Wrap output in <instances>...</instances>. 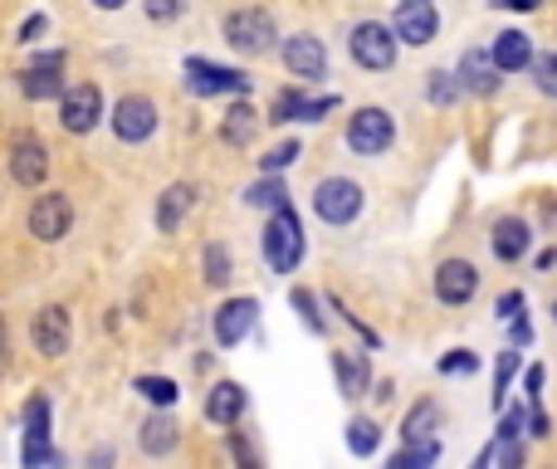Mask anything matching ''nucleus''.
I'll return each instance as SVG.
<instances>
[{"label": "nucleus", "instance_id": "f257e3e1", "mask_svg": "<svg viewBox=\"0 0 557 469\" xmlns=\"http://www.w3.org/2000/svg\"><path fill=\"white\" fill-rule=\"evenodd\" d=\"M264 259H269L274 274H293L303 264V220L293 215V205L269 211V225H264Z\"/></svg>", "mask_w": 557, "mask_h": 469}, {"label": "nucleus", "instance_id": "f03ea898", "mask_svg": "<svg viewBox=\"0 0 557 469\" xmlns=\"http://www.w3.org/2000/svg\"><path fill=\"white\" fill-rule=\"evenodd\" d=\"M396 49H401L396 29L381 25V20H357V25H352V35H347L352 64L367 68V74H387V68L396 64Z\"/></svg>", "mask_w": 557, "mask_h": 469}, {"label": "nucleus", "instance_id": "7ed1b4c3", "mask_svg": "<svg viewBox=\"0 0 557 469\" xmlns=\"http://www.w3.org/2000/svg\"><path fill=\"white\" fill-rule=\"evenodd\" d=\"M362 205H367V191L352 176H322L313 186V215L322 225H352L362 215Z\"/></svg>", "mask_w": 557, "mask_h": 469}, {"label": "nucleus", "instance_id": "20e7f679", "mask_svg": "<svg viewBox=\"0 0 557 469\" xmlns=\"http://www.w3.org/2000/svg\"><path fill=\"white\" fill-rule=\"evenodd\" d=\"M342 142H347L352 156H381V152H391V142H396V117H391L387 107H357V113L347 117V132H342Z\"/></svg>", "mask_w": 557, "mask_h": 469}, {"label": "nucleus", "instance_id": "39448f33", "mask_svg": "<svg viewBox=\"0 0 557 469\" xmlns=\"http://www.w3.org/2000/svg\"><path fill=\"white\" fill-rule=\"evenodd\" d=\"M274 39H279V29H274L269 10L244 5V10H230V15H225V45H230L235 54H250V59L269 54Z\"/></svg>", "mask_w": 557, "mask_h": 469}, {"label": "nucleus", "instance_id": "423d86ee", "mask_svg": "<svg viewBox=\"0 0 557 469\" xmlns=\"http://www.w3.org/2000/svg\"><path fill=\"white\" fill-rule=\"evenodd\" d=\"M186 88H191V93H201V98H220V93L244 98L254 88V78L240 74V68L211 64V59H186Z\"/></svg>", "mask_w": 557, "mask_h": 469}, {"label": "nucleus", "instance_id": "0eeeda50", "mask_svg": "<svg viewBox=\"0 0 557 469\" xmlns=\"http://www.w3.org/2000/svg\"><path fill=\"white\" fill-rule=\"evenodd\" d=\"M391 29H396V39L406 49H426L430 39L440 35L435 0H396V10H391Z\"/></svg>", "mask_w": 557, "mask_h": 469}, {"label": "nucleus", "instance_id": "6e6552de", "mask_svg": "<svg viewBox=\"0 0 557 469\" xmlns=\"http://www.w3.org/2000/svg\"><path fill=\"white\" fill-rule=\"evenodd\" d=\"M279 54H283V68H289L293 78H303V84L328 74V49H322L318 35H289L279 45Z\"/></svg>", "mask_w": 557, "mask_h": 469}, {"label": "nucleus", "instance_id": "1a4fd4ad", "mask_svg": "<svg viewBox=\"0 0 557 469\" xmlns=\"http://www.w3.org/2000/svg\"><path fill=\"white\" fill-rule=\"evenodd\" d=\"M113 132L123 137V142H147V137L156 132V103L142 93H127L113 103Z\"/></svg>", "mask_w": 557, "mask_h": 469}, {"label": "nucleus", "instance_id": "9d476101", "mask_svg": "<svg viewBox=\"0 0 557 469\" xmlns=\"http://www.w3.org/2000/svg\"><path fill=\"white\" fill-rule=\"evenodd\" d=\"M68 220H74V205H68L59 191H45L35 205H29V234H35V240H45V244L64 240Z\"/></svg>", "mask_w": 557, "mask_h": 469}, {"label": "nucleus", "instance_id": "9b49d317", "mask_svg": "<svg viewBox=\"0 0 557 469\" xmlns=\"http://www.w3.org/2000/svg\"><path fill=\"white\" fill-rule=\"evenodd\" d=\"M98 117H103V93H98L93 84H78L64 93V107H59V123H64V132H93Z\"/></svg>", "mask_w": 557, "mask_h": 469}, {"label": "nucleus", "instance_id": "f8f14e48", "mask_svg": "<svg viewBox=\"0 0 557 469\" xmlns=\"http://www.w3.org/2000/svg\"><path fill=\"white\" fill-rule=\"evenodd\" d=\"M479 289V269L469 259H440L435 264V299L450 303V308H459V303H469Z\"/></svg>", "mask_w": 557, "mask_h": 469}, {"label": "nucleus", "instance_id": "ddd939ff", "mask_svg": "<svg viewBox=\"0 0 557 469\" xmlns=\"http://www.w3.org/2000/svg\"><path fill=\"white\" fill-rule=\"evenodd\" d=\"M332 107H338V98H308L299 93V88H283L279 98H274L269 107V123H318V117H328Z\"/></svg>", "mask_w": 557, "mask_h": 469}, {"label": "nucleus", "instance_id": "4468645a", "mask_svg": "<svg viewBox=\"0 0 557 469\" xmlns=\"http://www.w3.org/2000/svg\"><path fill=\"white\" fill-rule=\"evenodd\" d=\"M254 318H259V303H254V299L220 303V308H215V342H220V347L244 342V338H250V328H254Z\"/></svg>", "mask_w": 557, "mask_h": 469}, {"label": "nucleus", "instance_id": "2eb2a0df", "mask_svg": "<svg viewBox=\"0 0 557 469\" xmlns=\"http://www.w3.org/2000/svg\"><path fill=\"white\" fill-rule=\"evenodd\" d=\"M455 78H459V88H465V93H479V98H494L498 84H504V78H498L494 54H484V49H469V54L459 59Z\"/></svg>", "mask_w": 557, "mask_h": 469}, {"label": "nucleus", "instance_id": "dca6fc26", "mask_svg": "<svg viewBox=\"0 0 557 469\" xmlns=\"http://www.w3.org/2000/svg\"><path fill=\"white\" fill-rule=\"evenodd\" d=\"M489 244H494V259L518 264L528 250H533V225H528L523 215H504V220H494V234H489Z\"/></svg>", "mask_w": 557, "mask_h": 469}, {"label": "nucleus", "instance_id": "f3484780", "mask_svg": "<svg viewBox=\"0 0 557 469\" xmlns=\"http://www.w3.org/2000/svg\"><path fill=\"white\" fill-rule=\"evenodd\" d=\"M20 93L25 98H54V93H64V54H45V59H35V64L20 74Z\"/></svg>", "mask_w": 557, "mask_h": 469}, {"label": "nucleus", "instance_id": "a211bd4d", "mask_svg": "<svg viewBox=\"0 0 557 469\" xmlns=\"http://www.w3.org/2000/svg\"><path fill=\"white\" fill-rule=\"evenodd\" d=\"M35 347L45 352V357H64L68 352V313L59 308V303L35 313Z\"/></svg>", "mask_w": 557, "mask_h": 469}, {"label": "nucleus", "instance_id": "6ab92c4d", "mask_svg": "<svg viewBox=\"0 0 557 469\" xmlns=\"http://www.w3.org/2000/svg\"><path fill=\"white\" fill-rule=\"evenodd\" d=\"M494 64H498V74H523L528 64H533V39L523 35V29H504V35H494Z\"/></svg>", "mask_w": 557, "mask_h": 469}, {"label": "nucleus", "instance_id": "aec40b11", "mask_svg": "<svg viewBox=\"0 0 557 469\" xmlns=\"http://www.w3.org/2000/svg\"><path fill=\"white\" fill-rule=\"evenodd\" d=\"M244 386L240 381H215L211 396H205V416L215 420V426H235V420L244 416Z\"/></svg>", "mask_w": 557, "mask_h": 469}, {"label": "nucleus", "instance_id": "412c9836", "mask_svg": "<svg viewBox=\"0 0 557 469\" xmlns=\"http://www.w3.org/2000/svg\"><path fill=\"white\" fill-rule=\"evenodd\" d=\"M494 465H504V469H523L528 465V445H523V435H494L484 449L474 455V469H494Z\"/></svg>", "mask_w": 557, "mask_h": 469}, {"label": "nucleus", "instance_id": "4be33fe9", "mask_svg": "<svg viewBox=\"0 0 557 469\" xmlns=\"http://www.w3.org/2000/svg\"><path fill=\"white\" fill-rule=\"evenodd\" d=\"M10 176H15L20 186H39L49 176V152L39 142H15V156H10Z\"/></svg>", "mask_w": 557, "mask_h": 469}, {"label": "nucleus", "instance_id": "5701e85b", "mask_svg": "<svg viewBox=\"0 0 557 469\" xmlns=\"http://www.w3.org/2000/svg\"><path fill=\"white\" fill-rule=\"evenodd\" d=\"M195 205V186H186V181H176V186H166L162 191V201H156V230L162 234H172L176 225L186 220V211Z\"/></svg>", "mask_w": 557, "mask_h": 469}, {"label": "nucleus", "instance_id": "b1692460", "mask_svg": "<svg viewBox=\"0 0 557 469\" xmlns=\"http://www.w3.org/2000/svg\"><path fill=\"white\" fill-rule=\"evenodd\" d=\"M332 371H338V391H342L347 401L367 396V386H371L367 357H352V352H332Z\"/></svg>", "mask_w": 557, "mask_h": 469}, {"label": "nucleus", "instance_id": "393cba45", "mask_svg": "<svg viewBox=\"0 0 557 469\" xmlns=\"http://www.w3.org/2000/svg\"><path fill=\"white\" fill-rule=\"evenodd\" d=\"M435 430H440V401H416V406L406 410V420H401V440H435Z\"/></svg>", "mask_w": 557, "mask_h": 469}, {"label": "nucleus", "instance_id": "a878e982", "mask_svg": "<svg viewBox=\"0 0 557 469\" xmlns=\"http://www.w3.org/2000/svg\"><path fill=\"white\" fill-rule=\"evenodd\" d=\"M254 132H259V113H254V107L240 98V103H235L230 113H225L220 137H225L230 147H250V142H254Z\"/></svg>", "mask_w": 557, "mask_h": 469}, {"label": "nucleus", "instance_id": "bb28decb", "mask_svg": "<svg viewBox=\"0 0 557 469\" xmlns=\"http://www.w3.org/2000/svg\"><path fill=\"white\" fill-rule=\"evenodd\" d=\"M377 445H381V426L377 420H367V416H352L347 420V449L357 459H371L377 455Z\"/></svg>", "mask_w": 557, "mask_h": 469}, {"label": "nucleus", "instance_id": "cd10ccee", "mask_svg": "<svg viewBox=\"0 0 557 469\" xmlns=\"http://www.w3.org/2000/svg\"><path fill=\"white\" fill-rule=\"evenodd\" d=\"M142 449L147 455H172L176 449V420L172 416H152L142 426Z\"/></svg>", "mask_w": 557, "mask_h": 469}, {"label": "nucleus", "instance_id": "c85d7f7f", "mask_svg": "<svg viewBox=\"0 0 557 469\" xmlns=\"http://www.w3.org/2000/svg\"><path fill=\"white\" fill-rule=\"evenodd\" d=\"M244 201H250L254 211H279V205H289V191H283L279 172H264V181L250 186V191H244Z\"/></svg>", "mask_w": 557, "mask_h": 469}, {"label": "nucleus", "instance_id": "c756f323", "mask_svg": "<svg viewBox=\"0 0 557 469\" xmlns=\"http://www.w3.org/2000/svg\"><path fill=\"white\" fill-rule=\"evenodd\" d=\"M459 93H465V88H459L455 68H430V74H426V98H430L435 107H450Z\"/></svg>", "mask_w": 557, "mask_h": 469}, {"label": "nucleus", "instance_id": "7c9ffc66", "mask_svg": "<svg viewBox=\"0 0 557 469\" xmlns=\"http://www.w3.org/2000/svg\"><path fill=\"white\" fill-rule=\"evenodd\" d=\"M440 459V440H410L401 445V455H391V469H426Z\"/></svg>", "mask_w": 557, "mask_h": 469}, {"label": "nucleus", "instance_id": "2f4dec72", "mask_svg": "<svg viewBox=\"0 0 557 469\" xmlns=\"http://www.w3.org/2000/svg\"><path fill=\"white\" fill-rule=\"evenodd\" d=\"M528 74H533L537 93L557 98V54H553V49H547V54H533V64H528Z\"/></svg>", "mask_w": 557, "mask_h": 469}, {"label": "nucleus", "instance_id": "473e14b6", "mask_svg": "<svg viewBox=\"0 0 557 469\" xmlns=\"http://www.w3.org/2000/svg\"><path fill=\"white\" fill-rule=\"evenodd\" d=\"M137 391H142L152 406H176V396H181L172 377H137Z\"/></svg>", "mask_w": 557, "mask_h": 469}, {"label": "nucleus", "instance_id": "72a5a7b5", "mask_svg": "<svg viewBox=\"0 0 557 469\" xmlns=\"http://www.w3.org/2000/svg\"><path fill=\"white\" fill-rule=\"evenodd\" d=\"M205 283H230V250L225 244H205Z\"/></svg>", "mask_w": 557, "mask_h": 469}, {"label": "nucleus", "instance_id": "f704fd0d", "mask_svg": "<svg viewBox=\"0 0 557 469\" xmlns=\"http://www.w3.org/2000/svg\"><path fill=\"white\" fill-rule=\"evenodd\" d=\"M435 371L440 377H469V371H479V357L474 352H465V347H455V352H445V357L435 362Z\"/></svg>", "mask_w": 557, "mask_h": 469}, {"label": "nucleus", "instance_id": "c9c22d12", "mask_svg": "<svg viewBox=\"0 0 557 469\" xmlns=\"http://www.w3.org/2000/svg\"><path fill=\"white\" fill-rule=\"evenodd\" d=\"M514 371H518V347L504 352V357H498V367H494V406L498 410H504V401H508V381H514Z\"/></svg>", "mask_w": 557, "mask_h": 469}, {"label": "nucleus", "instance_id": "e433bc0d", "mask_svg": "<svg viewBox=\"0 0 557 469\" xmlns=\"http://www.w3.org/2000/svg\"><path fill=\"white\" fill-rule=\"evenodd\" d=\"M289 299H293V308L303 313V322H308V332H322V328H328V322H322V313H318V299H313L308 289H293Z\"/></svg>", "mask_w": 557, "mask_h": 469}, {"label": "nucleus", "instance_id": "4c0bfd02", "mask_svg": "<svg viewBox=\"0 0 557 469\" xmlns=\"http://www.w3.org/2000/svg\"><path fill=\"white\" fill-rule=\"evenodd\" d=\"M299 152H303V142H293V137H289V142H279L269 156H259V166H264V172H283V166L299 162Z\"/></svg>", "mask_w": 557, "mask_h": 469}, {"label": "nucleus", "instance_id": "58836bf2", "mask_svg": "<svg viewBox=\"0 0 557 469\" xmlns=\"http://www.w3.org/2000/svg\"><path fill=\"white\" fill-rule=\"evenodd\" d=\"M147 20H156V25H166V20H176L186 10V0H142Z\"/></svg>", "mask_w": 557, "mask_h": 469}, {"label": "nucleus", "instance_id": "ea45409f", "mask_svg": "<svg viewBox=\"0 0 557 469\" xmlns=\"http://www.w3.org/2000/svg\"><path fill=\"white\" fill-rule=\"evenodd\" d=\"M523 308H528V303H523V293H518V289H508V293H498V303H494V318H498V322H514Z\"/></svg>", "mask_w": 557, "mask_h": 469}, {"label": "nucleus", "instance_id": "a19ab883", "mask_svg": "<svg viewBox=\"0 0 557 469\" xmlns=\"http://www.w3.org/2000/svg\"><path fill=\"white\" fill-rule=\"evenodd\" d=\"M528 430V406H508L504 420H498V435H523Z\"/></svg>", "mask_w": 557, "mask_h": 469}, {"label": "nucleus", "instance_id": "79ce46f5", "mask_svg": "<svg viewBox=\"0 0 557 469\" xmlns=\"http://www.w3.org/2000/svg\"><path fill=\"white\" fill-rule=\"evenodd\" d=\"M508 338H514V347H528V342H533V322H528L523 313H518V318L508 322Z\"/></svg>", "mask_w": 557, "mask_h": 469}, {"label": "nucleus", "instance_id": "37998d69", "mask_svg": "<svg viewBox=\"0 0 557 469\" xmlns=\"http://www.w3.org/2000/svg\"><path fill=\"white\" fill-rule=\"evenodd\" d=\"M523 386H528V401H543V367H528Z\"/></svg>", "mask_w": 557, "mask_h": 469}, {"label": "nucleus", "instance_id": "c03bdc74", "mask_svg": "<svg viewBox=\"0 0 557 469\" xmlns=\"http://www.w3.org/2000/svg\"><path fill=\"white\" fill-rule=\"evenodd\" d=\"M35 35H45V15L25 20V29H20V39H25V45H35Z\"/></svg>", "mask_w": 557, "mask_h": 469}, {"label": "nucleus", "instance_id": "a18cd8bd", "mask_svg": "<svg viewBox=\"0 0 557 469\" xmlns=\"http://www.w3.org/2000/svg\"><path fill=\"white\" fill-rule=\"evenodd\" d=\"M494 5H498V10H537L543 0H494Z\"/></svg>", "mask_w": 557, "mask_h": 469}, {"label": "nucleus", "instance_id": "49530a36", "mask_svg": "<svg viewBox=\"0 0 557 469\" xmlns=\"http://www.w3.org/2000/svg\"><path fill=\"white\" fill-rule=\"evenodd\" d=\"M235 459H240V465H254V449H250V445H244V440H240V435H235Z\"/></svg>", "mask_w": 557, "mask_h": 469}, {"label": "nucleus", "instance_id": "de8ad7c7", "mask_svg": "<svg viewBox=\"0 0 557 469\" xmlns=\"http://www.w3.org/2000/svg\"><path fill=\"white\" fill-rule=\"evenodd\" d=\"M98 10H117V5H127V0H93Z\"/></svg>", "mask_w": 557, "mask_h": 469}, {"label": "nucleus", "instance_id": "09e8293b", "mask_svg": "<svg viewBox=\"0 0 557 469\" xmlns=\"http://www.w3.org/2000/svg\"><path fill=\"white\" fill-rule=\"evenodd\" d=\"M0 342H5V318H0Z\"/></svg>", "mask_w": 557, "mask_h": 469}, {"label": "nucleus", "instance_id": "8fccbe9b", "mask_svg": "<svg viewBox=\"0 0 557 469\" xmlns=\"http://www.w3.org/2000/svg\"><path fill=\"white\" fill-rule=\"evenodd\" d=\"M553 322H557V299H553Z\"/></svg>", "mask_w": 557, "mask_h": 469}]
</instances>
